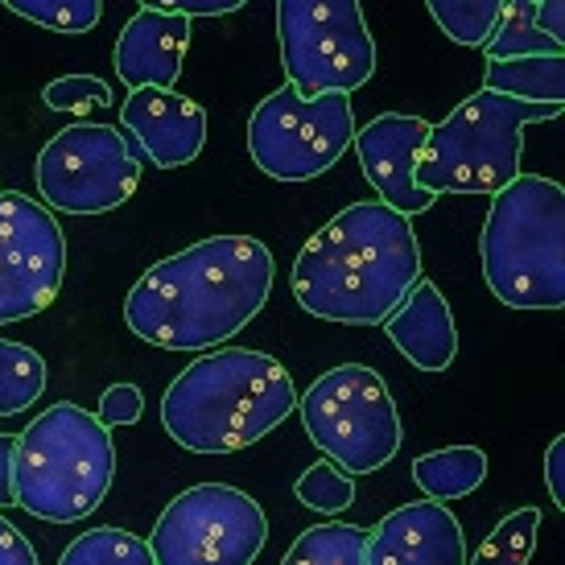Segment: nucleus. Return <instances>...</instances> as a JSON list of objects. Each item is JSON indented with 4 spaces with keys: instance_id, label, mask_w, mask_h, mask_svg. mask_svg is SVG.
<instances>
[{
    "instance_id": "4be33fe9",
    "label": "nucleus",
    "mask_w": 565,
    "mask_h": 565,
    "mask_svg": "<svg viewBox=\"0 0 565 565\" xmlns=\"http://www.w3.org/2000/svg\"><path fill=\"white\" fill-rule=\"evenodd\" d=\"M58 565H153L149 541H141L128 529L116 524H99L92 533H79L63 550Z\"/></svg>"
},
{
    "instance_id": "bb28decb",
    "label": "nucleus",
    "mask_w": 565,
    "mask_h": 565,
    "mask_svg": "<svg viewBox=\"0 0 565 565\" xmlns=\"http://www.w3.org/2000/svg\"><path fill=\"white\" fill-rule=\"evenodd\" d=\"M294 491H298V500L306 503V508H315L322 516H339V512H347V508L355 503V479H351L343 467L327 462V458L301 475Z\"/></svg>"
},
{
    "instance_id": "7ed1b4c3",
    "label": "nucleus",
    "mask_w": 565,
    "mask_h": 565,
    "mask_svg": "<svg viewBox=\"0 0 565 565\" xmlns=\"http://www.w3.org/2000/svg\"><path fill=\"white\" fill-rule=\"evenodd\" d=\"M294 408L298 388L273 355L215 347L170 380L161 425L190 455H236L289 422Z\"/></svg>"
},
{
    "instance_id": "393cba45",
    "label": "nucleus",
    "mask_w": 565,
    "mask_h": 565,
    "mask_svg": "<svg viewBox=\"0 0 565 565\" xmlns=\"http://www.w3.org/2000/svg\"><path fill=\"white\" fill-rule=\"evenodd\" d=\"M536 529H541V508H516L483 536L471 565H529L536 553Z\"/></svg>"
},
{
    "instance_id": "5701e85b",
    "label": "nucleus",
    "mask_w": 565,
    "mask_h": 565,
    "mask_svg": "<svg viewBox=\"0 0 565 565\" xmlns=\"http://www.w3.org/2000/svg\"><path fill=\"white\" fill-rule=\"evenodd\" d=\"M508 4L500 0H429V17L438 21V30L458 42V46L483 50L495 30H500Z\"/></svg>"
},
{
    "instance_id": "423d86ee",
    "label": "nucleus",
    "mask_w": 565,
    "mask_h": 565,
    "mask_svg": "<svg viewBox=\"0 0 565 565\" xmlns=\"http://www.w3.org/2000/svg\"><path fill=\"white\" fill-rule=\"evenodd\" d=\"M557 104H524L495 92H475L441 125H429L417 186L425 194H500L512 186L524 153V128L557 120Z\"/></svg>"
},
{
    "instance_id": "ddd939ff",
    "label": "nucleus",
    "mask_w": 565,
    "mask_h": 565,
    "mask_svg": "<svg viewBox=\"0 0 565 565\" xmlns=\"http://www.w3.org/2000/svg\"><path fill=\"white\" fill-rule=\"evenodd\" d=\"M429 120L405 116V111H380L376 120L355 128L351 149L360 153V170L380 194V203L393 206L396 215H425L434 206V194L417 186V161H422Z\"/></svg>"
},
{
    "instance_id": "c756f323",
    "label": "nucleus",
    "mask_w": 565,
    "mask_h": 565,
    "mask_svg": "<svg viewBox=\"0 0 565 565\" xmlns=\"http://www.w3.org/2000/svg\"><path fill=\"white\" fill-rule=\"evenodd\" d=\"M0 565H38V553L25 541V533L4 516H0Z\"/></svg>"
},
{
    "instance_id": "dca6fc26",
    "label": "nucleus",
    "mask_w": 565,
    "mask_h": 565,
    "mask_svg": "<svg viewBox=\"0 0 565 565\" xmlns=\"http://www.w3.org/2000/svg\"><path fill=\"white\" fill-rule=\"evenodd\" d=\"M190 46V21L182 13H166L158 4H145L128 17V25L116 38L111 66L128 83V92L161 87L173 92L182 75V58Z\"/></svg>"
},
{
    "instance_id": "0eeeda50",
    "label": "nucleus",
    "mask_w": 565,
    "mask_h": 565,
    "mask_svg": "<svg viewBox=\"0 0 565 565\" xmlns=\"http://www.w3.org/2000/svg\"><path fill=\"white\" fill-rule=\"evenodd\" d=\"M301 425L327 462L347 475H372L388 467L405 441L401 413L376 367L339 363L301 393Z\"/></svg>"
},
{
    "instance_id": "f3484780",
    "label": "nucleus",
    "mask_w": 565,
    "mask_h": 565,
    "mask_svg": "<svg viewBox=\"0 0 565 565\" xmlns=\"http://www.w3.org/2000/svg\"><path fill=\"white\" fill-rule=\"evenodd\" d=\"M384 334L422 372H446L458 360V322L450 301L434 281H417L408 298L384 318Z\"/></svg>"
},
{
    "instance_id": "6ab92c4d",
    "label": "nucleus",
    "mask_w": 565,
    "mask_h": 565,
    "mask_svg": "<svg viewBox=\"0 0 565 565\" xmlns=\"http://www.w3.org/2000/svg\"><path fill=\"white\" fill-rule=\"evenodd\" d=\"M483 92L524 99V104H565V54L550 58H508V63H487Z\"/></svg>"
},
{
    "instance_id": "4468645a",
    "label": "nucleus",
    "mask_w": 565,
    "mask_h": 565,
    "mask_svg": "<svg viewBox=\"0 0 565 565\" xmlns=\"http://www.w3.org/2000/svg\"><path fill=\"white\" fill-rule=\"evenodd\" d=\"M367 565H467V533L446 503H401L367 529Z\"/></svg>"
},
{
    "instance_id": "f8f14e48",
    "label": "nucleus",
    "mask_w": 565,
    "mask_h": 565,
    "mask_svg": "<svg viewBox=\"0 0 565 565\" xmlns=\"http://www.w3.org/2000/svg\"><path fill=\"white\" fill-rule=\"evenodd\" d=\"M66 277V236L46 203L0 190V327L42 315Z\"/></svg>"
},
{
    "instance_id": "7c9ffc66",
    "label": "nucleus",
    "mask_w": 565,
    "mask_h": 565,
    "mask_svg": "<svg viewBox=\"0 0 565 565\" xmlns=\"http://www.w3.org/2000/svg\"><path fill=\"white\" fill-rule=\"evenodd\" d=\"M166 13H182L186 21L194 17H227V13H239L244 4L239 0H170V4H158Z\"/></svg>"
},
{
    "instance_id": "39448f33",
    "label": "nucleus",
    "mask_w": 565,
    "mask_h": 565,
    "mask_svg": "<svg viewBox=\"0 0 565 565\" xmlns=\"http://www.w3.org/2000/svg\"><path fill=\"white\" fill-rule=\"evenodd\" d=\"M116 479V441L92 408L58 401L17 434V508L46 524L87 520Z\"/></svg>"
},
{
    "instance_id": "9d476101",
    "label": "nucleus",
    "mask_w": 565,
    "mask_h": 565,
    "mask_svg": "<svg viewBox=\"0 0 565 565\" xmlns=\"http://www.w3.org/2000/svg\"><path fill=\"white\" fill-rule=\"evenodd\" d=\"M268 541L265 508L232 483H199L166 503L149 553L153 565H252Z\"/></svg>"
},
{
    "instance_id": "f257e3e1",
    "label": "nucleus",
    "mask_w": 565,
    "mask_h": 565,
    "mask_svg": "<svg viewBox=\"0 0 565 565\" xmlns=\"http://www.w3.org/2000/svg\"><path fill=\"white\" fill-rule=\"evenodd\" d=\"M273 252L252 236H206L173 252L128 289V330L166 351H215L265 310Z\"/></svg>"
},
{
    "instance_id": "473e14b6",
    "label": "nucleus",
    "mask_w": 565,
    "mask_h": 565,
    "mask_svg": "<svg viewBox=\"0 0 565 565\" xmlns=\"http://www.w3.org/2000/svg\"><path fill=\"white\" fill-rule=\"evenodd\" d=\"M545 483L557 508H565V438H553L545 450Z\"/></svg>"
},
{
    "instance_id": "b1692460",
    "label": "nucleus",
    "mask_w": 565,
    "mask_h": 565,
    "mask_svg": "<svg viewBox=\"0 0 565 565\" xmlns=\"http://www.w3.org/2000/svg\"><path fill=\"white\" fill-rule=\"evenodd\" d=\"M533 4L536 0H512L503 13L495 38L483 46L487 63H508V58H550V54H565L557 42H550L545 33L533 25Z\"/></svg>"
},
{
    "instance_id": "2eb2a0df",
    "label": "nucleus",
    "mask_w": 565,
    "mask_h": 565,
    "mask_svg": "<svg viewBox=\"0 0 565 565\" xmlns=\"http://www.w3.org/2000/svg\"><path fill=\"white\" fill-rule=\"evenodd\" d=\"M120 125L132 132V145L161 170H182L199 161L206 145V111L178 92L141 87L120 104Z\"/></svg>"
},
{
    "instance_id": "9b49d317",
    "label": "nucleus",
    "mask_w": 565,
    "mask_h": 565,
    "mask_svg": "<svg viewBox=\"0 0 565 565\" xmlns=\"http://www.w3.org/2000/svg\"><path fill=\"white\" fill-rule=\"evenodd\" d=\"M141 186V149L111 125H71L38 153L42 203L66 215H104Z\"/></svg>"
},
{
    "instance_id": "2f4dec72",
    "label": "nucleus",
    "mask_w": 565,
    "mask_h": 565,
    "mask_svg": "<svg viewBox=\"0 0 565 565\" xmlns=\"http://www.w3.org/2000/svg\"><path fill=\"white\" fill-rule=\"evenodd\" d=\"M533 25L545 33L550 42H557V46H562V38H565V4H562V0H536V4H533Z\"/></svg>"
},
{
    "instance_id": "6e6552de",
    "label": "nucleus",
    "mask_w": 565,
    "mask_h": 565,
    "mask_svg": "<svg viewBox=\"0 0 565 565\" xmlns=\"http://www.w3.org/2000/svg\"><path fill=\"white\" fill-rule=\"evenodd\" d=\"M277 42L285 79L301 99L351 95L376 75V42L355 0H281Z\"/></svg>"
},
{
    "instance_id": "cd10ccee",
    "label": "nucleus",
    "mask_w": 565,
    "mask_h": 565,
    "mask_svg": "<svg viewBox=\"0 0 565 565\" xmlns=\"http://www.w3.org/2000/svg\"><path fill=\"white\" fill-rule=\"evenodd\" d=\"M42 104H46V108H54V111L83 116V111L111 104V92H108V83L95 79V75H63V79L46 83Z\"/></svg>"
},
{
    "instance_id": "aec40b11",
    "label": "nucleus",
    "mask_w": 565,
    "mask_h": 565,
    "mask_svg": "<svg viewBox=\"0 0 565 565\" xmlns=\"http://www.w3.org/2000/svg\"><path fill=\"white\" fill-rule=\"evenodd\" d=\"M281 565H367V529L360 524H315L289 545Z\"/></svg>"
},
{
    "instance_id": "a878e982",
    "label": "nucleus",
    "mask_w": 565,
    "mask_h": 565,
    "mask_svg": "<svg viewBox=\"0 0 565 565\" xmlns=\"http://www.w3.org/2000/svg\"><path fill=\"white\" fill-rule=\"evenodd\" d=\"M4 9L54 33H92L104 21L99 0H9Z\"/></svg>"
},
{
    "instance_id": "72a5a7b5",
    "label": "nucleus",
    "mask_w": 565,
    "mask_h": 565,
    "mask_svg": "<svg viewBox=\"0 0 565 565\" xmlns=\"http://www.w3.org/2000/svg\"><path fill=\"white\" fill-rule=\"evenodd\" d=\"M13 455H17V434H0V512L17 503L13 483Z\"/></svg>"
},
{
    "instance_id": "c85d7f7f",
    "label": "nucleus",
    "mask_w": 565,
    "mask_h": 565,
    "mask_svg": "<svg viewBox=\"0 0 565 565\" xmlns=\"http://www.w3.org/2000/svg\"><path fill=\"white\" fill-rule=\"evenodd\" d=\"M141 413H145V396L137 384H111L108 393L99 396V422L108 425H137L141 422Z\"/></svg>"
},
{
    "instance_id": "a211bd4d",
    "label": "nucleus",
    "mask_w": 565,
    "mask_h": 565,
    "mask_svg": "<svg viewBox=\"0 0 565 565\" xmlns=\"http://www.w3.org/2000/svg\"><path fill=\"white\" fill-rule=\"evenodd\" d=\"M487 479V455L479 446H441L413 462V483L425 491V500H462L479 491Z\"/></svg>"
},
{
    "instance_id": "412c9836",
    "label": "nucleus",
    "mask_w": 565,
    "mask_h": 565,
    "mask_svg": "<svg viewBox=\"0 0 565 565\" xmlns=\"http://www.w3.org/2000/svg\"><path fill=\"white\" fill-rule=\"evenodd\" d=\"M46 393V360L25 343L0 339V417H17Z\"/></svg>"
},
{
    "instance_id": "f03ea898",
    "label": "nucleus",
    "mask_w": 565,
    "mask_h": 565,
    "mask_svg": "<svg viewBox=\"0 0 565 565\" xmlns=\"http://www.w3.org/2000/svg\"><path fill=\"white\" fill-rule=\"evenodd\" d=\"M422 281L413 220L384 203H351L322 223L294 260L289 289L310 318L339 327H384Z\"/></svg>"
},
{
    "instance_id": "20e7f679",
    "label": "nucleus",
    "mask_w": 565,
    "mask_h": 565,
    "mask_svg": "<svg viewBox=\"0 0 565 565\" xmlns=\"http://www.w3.org/2000/svg\"><path fill=\"white\" fill-rule=\"evenodd\" d=\"M479 265L495 301L512 310L565 306V190L545 173H520L491 194Z\"/></svg>"
},
{
    "instance_id": "1a4fd4ad",
    "label": "nucleus",
    "mask_w": 565,
    "mask_h": 565,
    "mask_svg": "<svg viewBox=\"0 0 565 565\" xmlns=\"http://www.w3.org/2000/svg\"><path fill=\"white\" fill-rule=\"evenodd\" d=\"M355 141L351 95L301 99L289 83L265 95L248 116V153L273 182H310L339 166Z\"/></svg>"
}]
</instances>
